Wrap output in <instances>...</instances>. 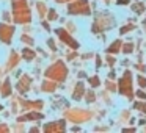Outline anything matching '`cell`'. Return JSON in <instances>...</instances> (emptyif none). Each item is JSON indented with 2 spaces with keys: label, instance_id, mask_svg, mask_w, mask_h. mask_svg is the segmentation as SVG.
Instances as JSON below:
<instances>
[{
  "label": "cell",
  "instance_id": "obj_1",
  "mask_svg": "<svg viewBox=\"0 0 146 133\" xmlns=\"http://www.w3.org/2000/svg\"><path fill=\"white\" fill-rule=\"evenodd\" d=\"M11 35H13V28L11 27H5V25H0V39L5 42H10Z\"/></svg>",
  "mask_w": 146,
  "mask_h": 133
},
{
  "label": "cell",
  "instance_id": "obj_2",
  "mask_svg": "<svg viewBox=\"0 0 146 133\" xmlns=\"http://www.w3.org/2000/svg\"><path fill=\"white\" fill-rule=\"evenodd\" d=\"M88 13V7H86V2H80V3L77 5H72V7L69 8V13Z\"/></svg>",
  "mask_w": 146,
  "mask_h": 133
},
{
  "label": "cell",
  "instance_id": "obj_3",
  "mask_svg": "<svg viewBox=\"0 0 146 133\" xmlns=\"http://www.w3.org/2000/svg\"><path fill=\"white\" fill-rule=\"evenodd\" d=\"M119 89L123 92H126V94H130V75L129 74L124 75L123 82H121V85H119Z\"/></svg>",
  "mask_w": 146,
  "mask_h": 133
},
{
  "label": "cell",
  "instance_id": "obj_4",
  "mask_svg": "<svg viewBox=\"0 0 146 133\" xmlns=\"http://www.w3.org/2000/svg\"><path fill=\"white\" fill-rule=\"evenodd\" d=\"M58 35H60V38L61 39H64V41L68 42V44L71 45V47H74V49H77V42L74 41V39H71L69 36L66 35V32H64V30H58Z\"/></svg>",
  "mask_w": 146,
  "mask_h": 133
},
{
  "label": "cell",
  "instance_id": "obj_5",
  "mask_svg": "<svg viewBox=\"0 0 146 133\" xmlns=\"http://www.w3.org/2000/svg\"><path fill=\"white\" fill-rule=\"evenodd\" d=\"M82 91H83V85H82V83H80V85L77 86L76 92H74V99H77V100H79V99L82 97V95H80V94H82Z\"/></svg>",
  "mask_w": 146,
  "mask_h": 133
},
{
  "label": "cell",
  "instance_id": "obj_6",
  "mask_svg": "<svg viewBox=\"0 0 146 133\" xmlns=\"http://www.w3.org/2000/svg\"><path fill=\"white\" fill-rule=\"evenodd\" d=\"M118 49H119V41H116V42H115V44H113V47H110V49H108V52H116Z\"/></svg>",
  "mask_w": 146,
  "mask_h": 133
},
{
  "label": "cell",
  "instance_id": "obj_7",
  "mask_svg": "<svg viewBox=\"0 0 146 133\" xmlns=\"http://www.w3.org/2000/svg\"><path fill=\"white\" fill-rule=\"evenodd\" d=\"M24 57H27V60H30V58L33 57V53H32L30 50H27V49H25V50H24Z\"/></svg>",
  "mask_w": 146,
  "mask_h": 133
},
{
  "label": "cell",
  "instance_id": "obj_8",
  "mask_svg": "<svg viewBox=\"0 0 146 133\" xmlns=\"http://www.w3.org/2000/svg\"><path fill=\"white\" fill-rule=\"evenodd\" d=\"M90 83H91L93 86H98L99 85V78H98V77H96V78H91V80H90Z\"/></svg>",
  "mask_w": 146,
  "mask_h": 133
},
{
  "label": "cell",
  "instance_id": "obj_9",
  "mask_svg": "<svg viewBox=\"0 0 146 133\" xmlns=\"http://www.w3.org/2000/svg\"><path fill=\"white\" fill-rule=\"evenodd\" d=\"M135 107L138 108V110H141V111H146V105L145 103H137Z\"/></svg>",
  "mask_w": 146,
  "mask_h": 133
},
{
  "label": "cell",
  "instance_id": "obj_10",
  "mask_svg": "<svg viewBox=\"0 0 146 133\" xmlns=\"http://www.w3.org/2000/svg\"><path fill=\"white\" fill-rule=\"evenodd\" d=\"M138 82H140V86H143V88L146 86V80L143 78V77H138Z\"/></svg>",
  "mask_w": 146,
  "mask_h": 133
},
{
  "label": "cell",
  "instance_id": "obj_11",
  "mask_svg": "<svg viewBox=\"0 0 146 133\" xmlns=\"http://www.w3.org/2000/svg\"><path fill=\"white\" fill-rule=\"evenodd\" d=\"M133 27L132 25H127V27H124V28H121V33H126V32H129V30H132Z\"/></svg>",
  "mask_w": 146,
  "mask_h": 133
},
{
  "label": "cell",
  "instance_id": "obj_12",
  "mask_svg": "<svg viewBox=\"0 0 146 133\" xmlns=\"http://www.w3.org/2000/svg\"><path fill=\"white\" fill-rule=\"evenodd\" d=\"M138 97H140V99H146V94H145L143 91H138Z\"/></svg>",
  "mask_w": 146,
  "mask_h": 133
},
{
  "label": "cell",
  "instance_id": "obj_13",
  "mask_svg": "<svg viewBox=\"0 0 146 133\" xmlns=\"http://www.w3.org/2000/svg\"><path fill=\"white\" fill-rule=\"evenodd\" d=\"M127 45V47H124V52H130V50H132V47H130V44H126Z\"/></svg>",
  "mask_w": 146,
  "mask_h": 133
},
{
  "label": "cell",
  "instance_id": "obj_14",
  "mask_svg": "<svg viewBox=\"0 0 146 133\" xmlns=\"http://www.w3.org/2000/svg\"><path fill=\"white\" fill-rule=\"evenodd\" d=\"M118 3H127V0H118Z\"/></svg>",
  "mask_w": 146,
  "mask_h": 133
}]
</instances>
